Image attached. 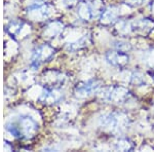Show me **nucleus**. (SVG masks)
<instances>
[{"label": "nucleus", "mask_w": 154, "mask_h": 152, "mask_svg": "<svg viewBox=\"0 0 154 152\" xmlns=\"http://www.w3.org/2000/svg\"><path fill=\"white\" fill-rule=\"evenodd\" d=\"M115 149L118 151H130L133 149V144L128 139H120L115 144Z\"/></svg>", "instance_id": "nucleus-8"}, {"label": "nucleus", "mask_w": 154, "mask_h": 152, "mask_svg": "<svg viewBox=\"0 0 154 152\" xmlns=\"http://www.w3.org/2000/svg\"><path fill=\"white\" fill-rule=\"evenodd\" d=\"M125 1L130 4H141L143 1H145V0H125Z\"/></svg>", "instance_id": "nucleus-10"}, {"label": "nucleus", "mask_w": 154, "mask_h": 152, "mask_svg": "<svg viewBox=\"0 0 154 152\" xmlns=\"http://www.w3.org/2000/svg\"><path fill=\"white\" fill-rule=\"evenodd\" d=\"M101 98L114 104H125L131 99V94L123 86L111 85L101 91Z\"/></svg>", "instance_id": "nucleus-3"}, {"label": "nucleus", "mask_w": 154, "mask_h": 152, "mask_svg": "<svg viewBox=\"0 0 154 152\" xmlns=\"http://www.w3.org/2000/svg\"><path fill=\"white\" fill-rule=\"evenodd\" d=\"M151 11H152L153 12H154V2L152 4H151Z\"/></svg>", "instance_id": "nucleus-11"}, {"label": "nucleus", "mask_w": 154, "mask_h": 152, "mask_svg": "<svg viewBox=\"0 0 154 152\" xmlns=\"http://www.w3.org/2000/svg\"><path fill=\"white\" fill-rule=\"evenodd\" d=\"M102 88V82L99 80H96V79H93V80H88L86 82H83L82 84L77 88V95L79 97H86L89 96V95L96 93L99 89Z\"/></svg>", "instance_id": "nucleus-7"}, {"label": "nucleus", "mask_w": 154, "mask_h": 152, "mask_svg": "<svg viewBox=\"0 0 154 152\" xmlns=\"http://www.w3.org/2000/svg\"><path fill=\"white\" fill-rule=\"evenodd\" d=\"M131 82L134 84H136V85H141V84H143L145 82V79H144L143 75H141L140 73H135L131 76Z\"/></svg>", "instance_id": "nucleus-9"}, {"label": "nucleus", "mask_w": 154, "mask_h": 152, "mask_svg": "<svg viewBox=\"0 0 154 152\" xmlns=\"http://www.w3.org/2000/svg\"><path fill=\"white\" fill-rule=\"evenodd\" d=\"M103 8H100L99 4L96 2H83L78 7V14L82 20L91 21L101 14Z\"/></svg>", "instance_id": "nucleus-4"}, {"label": "nucleus", "mask_w": 154, "mask_h": 152, "mask_svg": "<svg viewBox=\"0 0 154 152\" xmlns=\"http://www.w3.org/2000/svg\"><path fill=\"white\" fill-rule=\"evenodd\" d=\"M119 8L116 6H108L103 8L100 14V22L102 25L111 26L118 22Z\"/></svg>", "instance_id": "nucleus-6"}, {"label": "nucleus", "mask_w": 154, "mask_h": 152, "mask_svg": "<svg viewBox=\"0 0 154 152\" xmlns=\"http://www.w3.org/2000/svg\"><path fill=\"white\" fill-rule=\"evenodd\" d=\"M128 119L121 113H108L100 118V126L111 133H121L128 128Z\"/></svg>", "instance_id": "nucleus-2"}, {"label": "nucleus", "mask_w": 154, "mask_h": 152, "mask_svg": "<svg viewBox=\"0 0 154 152\" xmlns=\"http://www.w3.org/2000/svg\"><path fill=\"white\" fill-rule=\"evenodd\" d=\"M117 31L123 35L134 34V35L145 36L154 29V22L149 19H141L131 22H121L117 26Z\"/></svg>", "instance_id": "nucleus-1"}, {"label": "nucleus", "mask_w": 154, "mask_h": 152, "mask_svg": "<svg viewBox=\"0 0 154 152\" xmlns=\"http://www.w3.org/2000/svg\"><path fill=\"white\" fill-rule=\"evenodd\" d=\"M106 60L108 61L109 64H111L114 67H118V68H122L128 63V54L123 51H108L106 54Z\"/></svg>", "instance_id": "nucleus-5"}]
</instances>
